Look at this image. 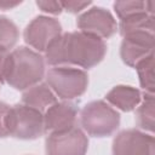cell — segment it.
<instances>
[{"mask_svg": "<svg viewBox=\"0 0 155 155\" xmlns=\"http://www.w3.org/2000/svg\"><path fill=\"white\" fill-rule=\"evenodd\" d=\"M107 53L104 40L82 33H62L45 51V63L52 67H80L90 69L99 64Z\"/></svg>", "mask_w": 155, "mask_h": 155, "instance_id": "6da1fadb", "label": "cell"}, {"mask_svg": "<svg viewBox=\"0 0 155 155\" xmlns=\"http://www.w3.org/2000/svg\"><path fill=\"white\" fill-rule=\"evenodd\" d=\"M45 76V58L36 51L19 46L10 52L5 82L18 91H25L39 84Z\"/></svg>", "mask_w": 155, "mask_h": 155, "instance_id": "7a4b0ae2", "label": "cell"}, {"mask_svg": "<svg viewBox=\"0 0 155 155\" xmlns=\"http://www.w3.org/2000/svg\"><path fill=\"white\" fill-rule=\"evenodd\" d=\"M80 125L91 137H109L119 128L120 114L104 101H92L81 109Z\"/></svg>", "mask_w": 155, "mask_h": 155, "instance_id": "3957f363", "label": "cell"}, {"mask_svg": "<svg viewBox=\"0 0 155 155\" xmlns=\"http://www.w3.org/2000/svg\"><path fill=\"white\" fill-rule=\"evenodd\" d=\"M46 81L56 97L63 101H71L86 92L88 75L79 68L53 67L46 73Z\"/></svg>", "mask_w": 155, "mask_h": 155, "instance_id": "277c9868", "label": "cell"}, {"mask_svg": "<svg viewBox=\"0 0 155 155\" xmlns=\"http://www.w3.org/2000/svg\"><path fill=\"white\" fill-rule=\"evenodd\" d=\"M6 127L8 136L24 140L36 139L45 133L44 114L28 105L16 104L10 107Z\"/></svg>", "mask_w": 155, "mask_h": 155, "instance_id": "5b68a950", "label": "cell"}, {"mask_svg": "<svg viewBox=\"0 0 155 155\" xmlns=\"http://www.w3.org/2000/svg\"><path fill=\"white\" fill-rule=\"evenodd\" d=\"M88 138L79 127L48 133L45 140L46 155H86Z\"/></svg>", "mask_w": 155, "mask_h": 155, "instance_id": "8992f818", "label": "cell"}, {"mask_svg": "<svg viewBox=\"0 0 155 155\" xmlns=\"http://www.w3.org/2000/svg\"><path fill=\"white\" fill-rule=\"evenodd\" d=\"M76 25L80 31L102 40L113 36L117 30V23L111 12L101 6H92L82 12L78 17Z\"/></svg>", "mask_w": 155, "mask_h": 155, "instance_id": "52a82bcc", "label": "cell"}, {"mask_svg": "<svg viewBox=\"0 0 155 155\" xmlns=\"http://www.w3.org/2000/svg\"><path fill=\"white\" fill-rule=\"evenodd\" d=\"M62 34V25L56 18L48 16L35 17L24 29L23 38L27 45L36 52H45L50 44Z\"/></svg>", "mask_w": 155, "mask_h": 155, "instance_id": "ba28073f", "label": "cell"}, {"mask_svg": "<svg viewBox=\"0 0 155 155\" xmlns=\"http://www.w3.org/2000/svg\"><path fill=\"white\" fill-rule=\"evenodd\" d=\"M111 151L113 155H155V140L139 130H124L115 136Z\"/></svg>", "mask_w": 155, "mask_h": 155, "instance_id": "9c48e42d", "label": "cell"}, {"mask_svg": "<svg viewBox=\"0 0 155 155\" xmlns=\"http://www.w3.org/2000/svg\"><path fill=\"white\" fill-rule=\"evenodd\" d=\"M120 57L128 67H134L144 57L154 52V33L134 31L122 36Z\"/></svg>", "mask_w": 155, "mask_h": 155, "instance_id": "30bf717a", "label": "cell"}, {"mask_svg": "<svg viewBox=\"0 0 155 155\" xmlns=\"http://www.w3.org/2000/svg\"><path fill=\"white\" fill-rule=\"evenodd\" d=\"M78 104L62 101L52 104L44 113V130L46 133L67 131L76 126Z\"/></svg>", "mask_w": 155, "mask_h": 155, "instance_id": "8fae6325", "label": "cell"}, {"mask_svg": "<svg viewBox=\"0 0 155 155\" xmlns=\"http://www.w3.org/2000/svg\"><path fill=\"white\" fill-rule=\"evenodd\" d=\"M105 101L113 107H116L117 109L127 113L132 111L139 105L142 101V93L136 87L117 85L107 93Z\"/></svg>", "mask_w": 155, "mask_h": 155, "instance_id": "7c38bea8", "label": "cell"}, {"mask_svg": "<svg viewBox=\"0 0 155 155\" xmlns=\"http://www.w3.org/2000/svg\"><path fill=\"white\" fill-rule=\"evenodd\" d=\"M22 102L24 105L34 108L44 114L57 102V97L47 84H36L23 92Z\"/></svg>", "mask_w": 155, "mask_h": 155, "instance_id": "4fadbf2b", "label": "cell"}, {"mask_svg": "<svg viewBox=\"0 0 155 155\" xmlns=\"http://www.w3.org/2000/svg\"><path fill=\"white\" fill-rule=\"evenodd\" d=\"M117 28L121 36L130 33H134V31L154 33V16L147 12L137 13V15L126 17L124 19H120V24Z\"/></svg>", "mask_w": 155, "mask_h": 155, "instance_id": "5bb4252c", "label": "cell"}, {"mask_svg": "<svg viewBox=\"0 0 155 155\" xmlns=\"http://www.w3.org/2000/svg\"><path fill=\"white\" fill-rule=\"evenodd\" d=\"M154 115H155L154 94L144 92V97L136 110L137 126L144 131L154 132Z\"/></svg>", "mask_w": 155, "mask_h": 155, "instance_id": "9a60e30c", "label": "cell"}, {"mask_svg": "<svg viewBox=\"0 0 155 155\" xmlns=\"http://www.w3.org/2000/svg\"><path fill=\"white\" fill-rule=\"evenodd\" d=\"M138 78H139V84L144 92L154 94L155 90V82H154V52L144 57L142 61H139L134 65Z\"/></svg>", "mask_w": 155, "mask_h": 155, "instance_id": "2e32d148", "label": "cell"}, {"mask_svg": "<svg viewBox=\"0 0 155 155\" xmlns=\"http://www.w3.org/2000/svg\"><path fill=\"white\" fill-rule=\"evenodd\" d=\"M19 38V30L17 25L7 17L0 16V47L10 51Z\"/></svg>", "mask_w": 155, "mask_h": 155, "instance_id": "e0dca14e", "label": "cell"}, {"mask_svg": "<svg viewBox=\"0 0 155 155\" xmlns=\"http://www.w3.org/2000/svg\"><path fill=\"white\" fill-rule=\"evenodd\" d=\"M114 11L116 12L117 17L120 19H124L126 17L148 12V1H139V0H122V1H115Z\"/></svg>", "mask_w": 155, "mask_h": 155, "instance_id": "ac0fdd59", "label": "cell"}, {"mask_svg": "<svg viewBox=\"0 0 155 155\" xmlns=\"http://www.w3.org/2000/svg\"><path fill=\"white\" fill-rule=\"evenodd\" d=\"M62 8L69 13H78L85 10L87 6L92 5L91 1H79V0H68V1H59Z\"/></svg>", "mask_w": 155, "mask_h": 155, "instance_id": "d6986e66", "label": "cell"}, {"mask_svg": "<svg viewBox=\"0 0 155 155\" xmlns=\"http://www.w3.org/2000/svg\"><path fill=\"white\" fill-rule=\"evenodd\" d=\"M36 6L46 13H51V15H61L63 8L59 1H51V0H39L36 1Z\"/></svg>", "mask_w": 155, "mask_h": 155, "instance_id": "ffe728a7", "label": "cell"}, {"mask_svg": "<svg viewBox=\"0 0 155 155\" xmlns=\"http://www.w3.org/2000/svg\"><path fill=\"white\" fill-rule=\"evenodd\" d=\"M10 51L0 47V84H5V79L8 70Z\"/></svg>", "mask_w": 155, "mask_h": 155, "instance_id": "44dd1931", "label": "cell"}, {"mask_svg": "<svg viewBox=\"0 0 155 155\" xmlns=\"http://www.w3.org/2000/svg\"><path fill=\"white\" fill-rule=\"evenodd\" d=\"M10 110V105L0 102V138H5L8 136L7 127H6V119Z\"/></svg>", "mask_w": 155, "mask_h": 155, "instance_id": "7402d4cb", "label": "cell"}, {"mask_svg": "<svg viewBox=\"0 0 155 155\" xmlns=\"http://www.w3.org/2000/svg\"><path fill=\"white\" fill-rule=\"evenodd\" d=\"M21 4V1H7V0H1L0 1V8L6 11V10H11L16 6H18Z\"/></svg>", "mask_w": 155, "mask_h": 155, "instance_id": "603a6c76", "label": "cell"}]
</instances>
